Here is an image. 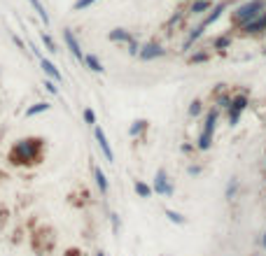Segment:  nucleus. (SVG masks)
Here are the masks:
<instances>
[{
    "instance_id": "1",
    "label": "nucleus",
    "mask_w": 266,
    "mask_h": 256,
    "mask_svg": "<svg viewBox=\"0 0 266 256\" xmlns=\"http://www.w3.org/2000/svg\"><path fill=\"white\" fill-rule=\"evenodd\" d=\"M45 158V137H21L9 147L7 161L12 166L19 168H28V166H38L40 161Z\"/></svg>"
},
{
    "instance_id": "2",
    "label": "nucleus",
    "mask_w": 266,
    "mask_h": 256,
    "mask_svg": "<svg viewBox=\"0 0 266 256\" xmlns=\"http://www.w3.org/2000/svg\"><path fill=\"white\" fill-rule=\"evenodd\" d=\"M264 12H266V0H248V2L238 5V7L231 12V26L238 30L241 26H245V23L252 21V19H257V16L264 14Z\"/></svg>"
},
{
    "instance_id": "3",
    "label": "nucleus",
    "mask_w": 266,
    "mask_h": 256,
    "mask_svg": "<svg viewBox=\"0 0 266 256\" xmlns=\"http://www.w3.org/2000/svg\"><path fill=\"white\" fill-rule=\"evenodd\" d=\"M217 119H220V110L213 107L210 112L205 114V121H203V128L198 133V140H196V149L198 151H208L213 147V137H215V128H217Z\"/></svg>"
},
{
    "instance_id": "4",
    "label": "nucleus",
    "mask_w": 266,
    "mask_h": 256,
    "mask_svg": "<svg viewBox=\"0 0 266 256\" xmlns=\"http://www.w3.org/2000/svg\"><path fill=\"white\" fill-rule=\"evenodd\" d=\"M248 105H250L248 93H236V96H231V103H229V107H227L229 126H238V124H241V117H243V112L248 110Z\"/></svg>"
},
{
    "instance_id": "5",
    "label": "nucleus",
    "mask_w": 266,
    "mask_h": 256,
    "mask_svg": "<svg viewBox=\"0 0 266 256\" xmlns=\"http://www.w3.org/2000/svg\"><path fill=\"white\" fill-rule=\"evenodd\" d=\"M238 35H243V38H262V35H266V12L259 14L257 19L248 21L245 26H241Z\"/></svg>"
},
{
    "instance_id": "6",
    "label": "nucleus",
    "mask_w": 266,
    "mask_h": 256,
    "mask_svg": "<svg viewBox=\"0 0 266 256\" xmlns=\"http://www.w3.org/2000/svg\"><path fill=\"white\" fill-rule=\"evenodd\" d=\"M152 191L157 193V196H166V198H171L175 193V187L171 184V180H168V173L164 170V168H159V170H157V175H154Z\"/></svg>"
},
{
    "instance_id": "7",
    "label": "nucleus",
    "mask_w": 266,
    "mask_h": 256,
    "mask_svg": "<svg viewBox=\"0 0 266 256\" xmlns=\"http://www.w3.org/2000/svg\"><path fill=\"white\" fill-rule=\"evenodd\" d=\"M161 56H166V49L157 42H147V45L140 47V52H138V59L143 61V63H150V61H157Z\"/></svg>"
},
{
    "instance_id": "8",
    "label": "nucleus",
    "mask_w": 266,
    "mask_h": 256,
    "mask_svg": "<svg viewBox=\"0 0 266 256\" xmlns=\"http://www.w3.org/2000/svg\"><path fill=\"white\" fill-rule=\"evenodd\" d=\"M63 42L68 47V52L75 56L80 63H84V52H82V45H80V40L75 38V33L70 28H63Z\"/></svg>"
},
{
    "instance_id": "9",
    "label": "nucleus",
    "mask_w": 266,
    "mask_h": 256,
    "mask_svg": "<svg viewBox=\"0 0 266 256\" xmlns=\"http://www.w3.org/2000/svg\"><path fill=\"white\" fill-rule=\"evenodd\" d=\"M93 137H96V142H98L100 151H103V156L112 163V161H114V151H112V147H110V140H107L105 130H103L100 126H93Z\"/></svg>"
},
{
    "instance_id": "10",
    "label": "nucleus",
    "mask_w": 266,
    "mask_h": 256,
    "mask_svg": "<svg viewBox=\"0 0 266 256\" xmlns=\"http://www.w3.org/2000/svg\"><path fill=\"white\" fill-rule=\"evenodd\" d=\"M40 68L45 70V75L52 79V82H56V84H61L63 82V75H61V70L54 65L52 61L49 59H45V56H40Z\"/></svg>"
},
{
    "instance_id": "11",
    "label": "nucleus",
    "mask_w": 266,
    "mask_h": 256,
    "mask_svg": "<svg viewBox=\"0 0 266 256\" xmlns=\"http://www.w3.org/2000/svg\"><path fill=\"white\" fill-rule=\"evenodd\" d=\"M227 9H229V2H220V5H215V7L210 9V14L205 16V19H203V21H201V23H198V26H201V28L205 30V28H208V26H213L215 21H220V16L224 14Z\"/></svg>"
},
{
    "instance_id": "12",
    "label": "nucleus",
    "mask_w": 266,
    "mask_h": 256,
    "mask_svg": "<svg viewBox=\"0 0 266 256\" xmlns=\"http://www.w3.org/2000/svg\"><path fill=\"white\" fill-rule=\"evenodd\" d=\"M93 182H96V187H98V191L103 193V196L110 193V182H107L105 173H103L98 166H93Z\"/></svg>"
},
{
    "instance_id": "13",
    "label": "nucleus",
    "mask_w": 266,
    "mask_h": 256,
    "mask_svg": "<svg viewBox=\"0 0 266 256\" xmlns=\"http://www.w3.org/2000/svg\"><path fill=\"white\" fill-rule=\"evenodd\" d=\"M107 40H110V42H126V45H129V42H133L136 38H133L126 28H112L107 33Z\"/></svg>"
},
{
    "instance_id": "14",
    "label": "nucleus",
    "mask_w": 266,
    "mask_h": 256,
    "mask_svg": "<svg viewBox=\"0 0 266 256\" xmlns=\"http://www.w3.org/2000/svg\"><path fill=\"white\" fill-rule=\"evenodd\" d=\"M84 65L91 70V72H98V75H103V72H105V68H103V63L98 61V56H96V54H84Z\"/></svg>"
},
{
    "instance_id": "15",
    "label": "nucleus",
    "mask_w": 266,
    "mask_h": 256,
    "mask_svg": "<svg viewBox=\"0 0 266 256\" xmlns=\"http://www.w3.org/2000/svg\"><path fill=\"white\" fill-rule=\"evenodd\" d=\"M231 42H234V35H231V33H222V35H217V38L213 40V49L227 52L229 47H231Z\"/></svg>"
},
{
    "instance_id": "16",
    "label": "nucleus",
    "mask_w": 266,
    "mask_h": 256,
    "mask_svg": "<svg viewBox=\"0 0 266 256\" xmlns=\"http://www.w3.org/2000/svg\"><path fill=\"white\" fill-rule=\"evenodd\" d=\"M210 7H213V0H191L189 5V14H203V12H210Z\"/></svg>"
},
{
    "instance_id": "17",
    "label": "nucleus",
    "mask_w": 266,
    "mask_h": 256,
    "mask_svg": "<svg viewBox=\"0 0 266 256\" xmlns=\"http://www.w3.org/2000/svg\"><path fill=\"white\" fill-rule=\"evenodd\" d=\"M133 191H136L140 198H150L154 193L152 187H150L147 182H143V180H136V182H133Z\"/></svg>"
},
{
    "instance_id": "18",
    "label": "nucleus",
    "mask_w": 266,
    "mask_h": 256,
    "mask_svg": "<svg viewBox=\"0 0 266 256\" xmlns=\"http://www.w3.org/2000/svg\"><path fill=\"white\" fill-rule=\"evenodd\" d=\"M33 5V9H35V14L40 16V21L45 23V26H49V14H47V9H45V5L40 2V0H28Z\"/></svg>"
},
{
    "instance_id": "19",
    "label": "nucleus",
    "mask_w": 266,
    "mask_h": 256,
    "mask_svg": "<svg viewBox=\"0 0 266 256\" xmlns=\"http://www.w3.org/2000/svg\"><path fill=\"white\" fill-rule=\"evenodd\" d=\"M49 103H45V100H42V103H35V105H31L28 107V110H26V117H38V114H42V112H49Z\"/></svg>"
},
{
    "instance_id": "20",
    "label": "nucleus",
    "mask_w": 266,
    "mask_h": 256,
    "mask_svg": "<svg viewBox=\"0 0 266 256\" xmlns=\"http://www.w3.org/2000/svg\"><path fill=\"white\" fill-rule=\"evenodd\" d=\"M145 128H147V119H138V121H133V124L129 126V135H131V137L140 135Z\"/></svg>"
},
{
    "instance_id": "21",
    "label": "nucleus",
    "mask_w": 266,
    "mask_h": 256,
    "mask_svg": "<svg viewBox=\"0 0 266 256\" xmlns=\"http://www.w3.org/2000/svg\"><path fill=\"white\" fill-rule=\"evenodd\" d=\"M166 217H168V221H173V224H177V226H184V224H187V219L175 210H166Z\"/></svg>"
},
{
    "instance_id": "22",
    "label": "nucleus",
    "mask_w": 266,
    "mask_h": 256,
    "mask_svg": "<svg viewBox=\"0 0 266 256\" xmlns=\"http://www.w3.org/2000/svg\"><path fill=\"white\" fill-rule=\"evenodd\" d=\"M187 61H189L191 65H196V63H205V61H210V54L208 52H196V54H191Z\"/></svg>"
},
{
    "instance_id": "23",
    "label": "nucleus",
    "mask_w": 266,
    "mask_h": 256,
    "mask_svg": "<svg viewBox=\"0 0 266 256\" xmlns=\"http://www.w3.org/2000/svg\"><path fill=\"white\" fill-rule=\"evenodd\" d=\"M82 117H84V124L87 126H96V112H93L91 107H84V112H82Z\"/></svg>"
},
{
    "instance_id": "24",
    "label": "nucleus",
    "mask_w": 266,
    "mask_h": 256,
    "mask_svg": "<svg viewBox=\"0 0 266 256\" xmlns=\"http://www.w3.org/2000/svg\"><path fill=\"white\" fill-rule=\"evenodd\" d=\"M40 38H42V45L47 47V52H52V54H56V52H59V49H56V42H54V40H52V35H47V33H42Z\"/></svg>"
},
{
    "instance_id": "25",
    "label": "nucleus",
    "mask_w": 266,
    "mask_h": 256,
    "mask_svg": "<svg viewBox=\"0 0 266 256\" xmlns=\"http://www.w3.org/2000/svg\"><path fill=\"white\" fill-rule=\"evenodd\" d=\"M201 112H203V103H201V100H191V103H189V117H194V119H196Z\"/></svg>"
},
{
    "instance_id": "26",
    "label": "nucleus",
    "mask_w": 266,
    "mask_h": 256,
    "mask_svg": "<svg viewBox=\"0 0 266 256\" xmlns=\"http://www.w3.org/2000/svg\"><path fill=\"white\" fill-rule=\"evenodd\" d=\"M236 191H238V180L236 177H231V182L227 184V198L231 200V198H236Z\"/></svg>"
},
{
    "instance_id": "27",
    "label": "nucleus",
    "mask_w": 266,
    "mask_h": 256,
    "mask_svg": "<svg viewBox=\"0 0 266 256\" xmlns=\"http://www.w3.org/2000/svg\"><path fill=\"white\" fill-rule=\"evenodd\" d=\"M96 0H75V5H73V9L75 12H82V9H87V7H91Z\"/></svg>"
},
{
    "instance_id": "28",
    "label": "nucleus",
    "mask_w": 266,
    "mask_h": 256,
    "mask_svg": "<svg viewBox=\"0 0 266 256\" xmlns=\"http://www.w3.org/2000/svg\"><path fill=\"white\" fill-rule=\"evenodd\" d=\"M45 89L49 91V93H54V96L59 93V86H56V82H52V79H47V82H45Z\"/></svg>"
},
{
    "instance_id": "29",
    "label": "nucleus",
    "mask_w": 266,
    "mask_h": 256,
    "mask_svg": "<svg viewBox=\"0 0 266 256\" xmlns=\"http://www.w3.org/2000/svg\"><path fill=\"white\" fill-rule=\"evenodd\" d=\"M12 40H14V45L19 47V49H23V52H26V42H23L21 38H16V35H12Z\"/></svg>"
},
{
    "instance_id": "30",
    "label": "nucleus",
    "mask_w": 266,
    "mask_h": 256,
    "mask_svg": "<svg viewBox=\"0 0 266 256\" xmlns=\"http://www.w3.org/2000/svg\"><path fill=\"white\" fill-rule=\"evenodd\" d=\"M66 256H82V252H80V249H68Z\"/></svg>"
},
{
    "instance_id": "31",
    "label": "nucleus",
    "mask_w": 266,
    "mask_h": 256,
    "mask_svg": "<svg viewBox=\"0 0 266 256\" xmlns=\"http://www.w3.org/2000/svg\"><path fill=\"white\" fill-rule=\"evenodd\" d=\"M110 217H112V226H114V231H117V228H119V219H117V214H110Z\"/></svg>"
},
{
    "instance_id": "32",
    "label": "nucleus",
    "mask_w": 266,
    "mask_h": 256,
    "mask_svg": "<svg viewBox=\"0 0 266 256\" xmlns=\"http://www.w3.org/2000/svg\"><path fill=\"white\" fill-rule=\"evenodd\" d=\"M198 173H201V168L198 166H189V175H198Z\"/></svg>"
},
{
    "instance_id": "33",
    "label": "nucleus",
    "mask_w": 266,
    "mask_h": 256,
    "mask_svg": "<svg viewBox=\"0 0 266 256\" xmlns=\"http://www.w3.org/2000/svg\"><path fill=\"white\" fill-rule=\"evenodd\" d=\"M262 245H264V249H266V233L262 235Z\"/></svg>"
},
{
    "instance_id": "34",
    "label": "nucleus",
    "mask_w": 266,
    "mask_h": 256,
    "mask_svg": "<svg viewBox=\"0 0 266 256\" xmlns=\"http://www.w3.org/2000/svg\"><path fill=\"white\" fill-rule=\"evenodd\" d=\"M96 256H105V252H98V254H96Z\"/></svg>"
},
{
    "instance_id": "35",
    "label": "nucleus",
    "mask_w": 266,
    "mask_h": 256,
    "mask_svg": "<svg viewBox=\"0 0 266 256\" xmlns=\"http://www.w3.org/2000/svg\"><path fill=\"white\" fill-rule=\"evenodd\" d=\"M264 56H266V49H264Z\"/></svg>"
}]
</instances>
